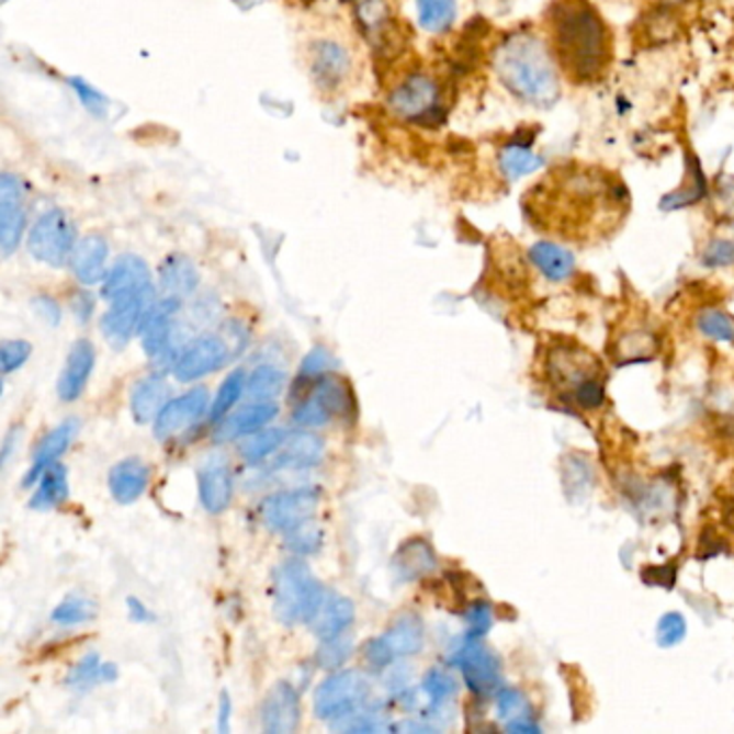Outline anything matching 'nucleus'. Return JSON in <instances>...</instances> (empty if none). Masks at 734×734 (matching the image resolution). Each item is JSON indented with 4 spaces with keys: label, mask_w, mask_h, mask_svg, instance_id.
<instances>
[{
    "label": "nucleus",
    "mask_w": 734,
    "mask_h": 734,
    "mask_svg": "<svg viewBox=\"0 0 734 734\" xmlns=\"http://www.w3.org/2000/svg\"><path fill=\"white\" fill-rule=\"evenodd\" d=\"M69 84H71V89L76 91V95L80 98L82 106H84L89 113L98 114V116L106 114L109 100H106L98 89H93L89 82H84V80H80V78H71Z\"/></svg>",
    "instance_id": "47"
},
{
    "label": "nucleus",
    "mask_w": 734,
    "mask_h": 734,
    "mask_svg": "<svg viewBox=\"0 0 734 734\" xmlns=\"http://www.w3.org/2000/svg\"><path fill=\"white\" fill-rule=\"evenodd\" d=\"M358 22L369 39H380V35H384L391 26V9L386 0H360Z\"/></svg>",
    "instance_id": "37"
},
{
    "label": "nucleus",
    "mask_w": 734,
    "mask_h": 734,
    "mask_svg": "<svg viewBox=\"0 0 734 734\" xmlns=\"http://www.w3.org/2000/svg\"><path fill=\"white\" fill-rule=\"evenodd\" d=\"M547 44L573 84L599 82L614 58L610 26L588 0H556L545 15Z\"/></svg>",
    "instance_id": "1"
},
{
    "label": "nucleus",
    "mask_w": 734,
    "mask_h": 734,
    "mask_svg": "<svg viewBox=\"0 0 734 734\" xmlns=\"http://www.w3.org/2000/svg\"><path fill=\"white\" fill-rule=\"evenodd\" d=\"M321 502V492L315 487L293 489V492H281L261 505V521L272 532H289L315 515V510Z\"/></svg>",
    "instance_id": "8"
},
{
    "label": "nucleus",
    "mask_w": 734,
    "mask_h": 734,
    "mask_svg": "<svg viewBox=\"0 0 734 734\" xmlns=\"http://www.w3.org/2000/svg\"><path fill=\"white\" fill-rule=\"evenodd\" d=\"M324 440L310 431H293L286 433L283 447L276 456L279 467H291V470H306L315 467L324 459Z\"/></svg>",
    "instance_id": "23"
},
{
    "label": "nucleus",
    "mask_w": 734,
    "mask_h": 734,
    "mask_svg": "<svg viewBox=\"0 0 734 734\" xmlns=\"http://www.w3.org/2000/svg\"><path fill=\"white\" fill-rule=\"evenodd\" d=\"M326 595V588L310 566L297 558L286 561L274 571V614L283 624H308Z\"/></svg>",
    "instance_id": "3"
},
{
    "label": "nucleus",
    "mask_w": 734,
    "mask_h": 734,
    "mask_svg": "<svg viewBox=\"0 0 734 734\" xmlns=\"http://www.w3.org/2000/svg\"><path fill=\"white\" fill-rule=\"evenodd\" d=\"M284 545H286V550H291L293 554H300V556L317 554L324 545V532L317 523L306 521V523L284 532Z\"/></svg>",
    "instance_id": "39"
},
{
    "label": "nucleus",
    "mask_w": 734,
    "mask_h": 734,
    "mask_svg": "<svg viewBox=\"0 0 734 734\" xmlns=\"http://www.w3.org/2000/svg\"><path fill=\"white\" fill-rule=\"evenodd\" d=\"M145 295H154L149 266L140 257L123 255L121 259L114 261L111 272L104 279L102 297L109 304H116V302H127V300L145 297Z\"/></svg>",
    "instance_id": "10"
},
{
    "label": "nucleus",
    "mask_w": 734,
    "mask_h": 734,
    "mask_svg": "<svg viewBox=\"0 0 734 734\" xmlns=\"http://www.w3.org/2000/svg\"><path fill=\"white\" fill-rule=\"evenodd\" d=\"M575 398L584 409L599 407L603 403V388L595 380H588V382L579 384V388L575 391Z\"/></svg>",
    "instance_id": "52"
},
{
    "label": "nucleus",
    "mask_w": 734,
    "mask_h": 734,
    "mask_svg": "<svg viewBox=\"0 0 734 734\" xmlns=\"http://www.w3.org/2000/svg\"><path fill=\"white\" fill-rule=\"evenodd\" d=\"M210 407V395L205 388H194L185 395L177 396L165 405L154 425V436L158 440H169L194 425Z\"/></svg>",
    "instance_id": "14"
},
{
    "label": "nucleus",
    "mask_w": 734,
    "mask_h": 734,
    "mask_svg": "<svg viewBox=\"0 0 734 734\" xmlns=\"http://www.w3.org/2000/svg\"><path fill=\"white\" fill-rule=\"evenodd\" d=\"M418 22L429 33H444L456 15V0H416Z\"/></svg>",
    "instance_id": "32"
},
{
    "label": "nucleus",
    "mask_w": 734,
    "mask_h": 734,
    "mask_svg": "<svg viewBox=\"0 0 734 734\" xmlns=\"http://www.w3.org/2000/svg\"><path fill=\"white\" fill-rule=\"evenodd\" d=\"M371 680L358 670H342L326 678L315 691V715L324 722H339L360 711L371 698Z\"/></svg>",
    "instance_id": "4"
},
{
    "label": "nucleus",
    "mask_w": 734,
    "mask_h": 734,
    "mask_svg": "<svg viewBox=\"0 0 734 734\" xmlns=\"http://www.w3.org/2000/svg\"><path fill=\"white\" fill-rule=\"evenodd\" d=\"M69 496V483H67V470L65 465L55 463L50 465L39 481L37 492L31 498V509L50 510L60 507Z\"/></svg>",
    "instance_id": "29"
},
{
    "label": "nucleus",
    "mask_w": 734,
    "mask_h": 734,
    "mask_svg": "<svg viewBox=\"0 0 734 734\" xmlns=\"http://www.w3.org/2000/svg\"><path fill=\"white\" fill-rule=\"evenodd\" d=\"M498 715H500V720H507L509 724L519 722V720H528L526 718V700H523V696L519 691H515V689H502L498 693Z\"/></svg>",
    "instance_id": "48"
},
{
    "label": "nucleus",
    "mask_w": 734,
    "mask_h": 734,
    "mask_svg": "<svg viewBox=\"0 0 734 734\" xmlns=\"http://www.w3.org/2000/svg\"><path fill=\"white\" fill-rule=\"evenodd\" d=\"M438 565L433 547L425 539L405 541L393 556V573L398 581H414L429 575Z\"/></svg>",
    "instance_id": "24"
},
{
    "label": "nucleus",
    "mask_w": 734,
    "mask_h": 734,
    "mask_svg": "<svg viewBox=\"0 0 734 734\" xmlns=\"http://www.w3.org/2000/svg\"><path fill=\"white\" fill-rule=\"evenodd\" d=\"M226 360L228 347L225 340L218 337H201L181 351L179 360L172 366V375L179 382L188 384L218 371L221 366H225Z\"/></svg>",
    "instance_id": "12"
},
{
    "label": "nucleus",
    "mask_w": 734,
    "mask_h": 734,
    "mask_svg": "<svg viewBox=\"0 0 734 734\" xmlns=\"http://www.w3.org/2000/svg\"><path fill=\"white\" fill-rule=\"evenodd\" d=\"M502 167L505 170L512 174V177H519L523 172H530L537 167V160L530 151L526 149H509L505 156H502Z\"/></svg>",
    "instance_id": "51"
},
{
    "label": "nucleus",
    "mask_w": 734,
    "mask_h": 734,
    "mask_svg": "<svg viewBox=\"0 0 734 734\" xmlns=\"http://www.w3.org/2000/svg\"><path fill=\"white\" fill-rule=\"evenodd\" d=\"M351 67V60L347 50L335 44V42H321L315 46V57H313V74L319 82L326 87H332L340 82Z\"/></svg>",
    "instance_id": "28"
},
{
    "label": "nucleus",
    "mask_w": 734,
    "mask_h": 734,
    "mask_svg": "<svg viewBox=\"0 0 734 734\" xmlns=\"http://www.w3.org/2000/svg\"><path fill=\"white\" fill-rule=\"evenodd\" d=\"M313 396L330 411L332 418H337V416L345 418L355 407V400H353V395L349 391V384L342 382L337 375H324L317 382Z\"/></svg>",
    "instance_id": "31"
},
{
    "label": "nucleus",
    "mask_w": 734,
    "mask_h": 734,
    "mask_svg": "<svg viewBox=\"0 0 734 734\" xmlns=\"http://www.w3.org/2000/svg\"><path fill=\"white\" fill-rule=\"evenodd\" d=\"M95 366V349L87 339L76 340L67 353L63 373L58 377V396L65 403L80 398Z\"/></svg>",
    "instance_id": "18"
},
{
    "label": "nucleus",
    "mask_w": 734,
    "mask_h": 734,
    "mask_svg": "<svg viewBox=\"0 0 734 734\" xmlns=\"http://www.w3.org/2000/svg\"><path fill=\"white\" fill-rule=\"evenodd\" d=\"M337 366V360L335 355L326 349V347H315L306 353V358L302 360V366H300V382H306V380H315L319 375H328L332 369Z\"/></svg>",
    "instance_id": "43"
},
{
    "label": "nucleus",
    "mask_w": 734,
    "mask_h": 734,
    "mask_svg": "<svg viewBox=\"0 0 734 734\" xmlns=\"http://www.w3.org/2000/svg\"><path fill=\"white\" fill-rule=\"evenodd\" d=\"M286 431L284 429H263L252 433L241 447H239V454L250 461V463H259L272 454L281 451L283 447Z\"/></svg>",
    "instance_id": "35"
},
{
    "label": "nucleus",
    "mask_w": 734,
    "mask_h": 734,
    "mask_svg": "<svg viewBox=\"0 0 734 734\" xmlns=\"http://www.w3.org/2000/svg\"><path fill=\"white\" fill-rule=\"evenodd\" d=\"M335 731L339 733H382V731H391L386 718L380 711H355L347 718H342L339 722L332 724Z\"/></svg>",
    "instance_id": "41"
},
{
    "label": "nucleus",
    "mask_w": 734,
    "mask_h": 734,
    "mask_svg": "<svg viewBox=\"0 0 734 734\" xmlns=\"http://www.w3.org/2000/svg\"><path fill=\"white\" fill-rule=\"evenodd\" d=\"M151 304L154 295L111 304L109 313L102 317V332L114 349H123L136 332H140V324Z\"/></svg>",
    "instance_id": "15"
},
{
    "label": "nucleus",
    "mask_w": 734,
    "mask_h": 734,
    "mask_svg": "<svg viewBox=\"0 0 734 734\" xmlns=\"http://www.w3.org/2000/svg\"><path fill=\"white\" fill-rule=\"evenodd\" d=\"M167 398H169V384L162 375L154 373L149 377H143L134 386L132 398H129L134 420L140 422V425H147V422L156 420L158 414L165 409Z\"/></svg>",
    "instance_id": "26"
},
{
    "label": "nucleus",
    "mask_w": 734,
    "mask_h": 734,
    "mask_svg": "<svg viewBox=\"0 0 734 734\" xmlns=\"http://www.w3.org/2000/svg\"><path fill=\"white\" fill-rule=\"evenodd\" d=\"M95 617H98V603L82 595L65 597L50 614L53 622H57L60 626L82 624V622L93 621Z\"/></svg>",
    "instance_id": "34"
},
{
    "label": "nucleus",
    "mask_w": 734,
    "mask_h": 734,
    "mask_svg": "<svg viewBox=\"0 0 734 734\" xmlns=\"http://www.w3.org/2000/svg\"><path fill=\"white\" fill-rule=\"evenodd\" d=\"M388 109L405 121L429 123L440 114V87L425 74L405 78L388 98Z\"/></svg>",
    "instance_id": "7"
},
{
    "label": "nucleus",
    "mask_w": 734,
    "mask_h": 734,
    "mask_svg": "<svg viewBox=\"0 0 734 734\" xmlns=\"http://www.w3.org/2000/svg\"><path fill=\"white\" fill-rule=\"evenodd\" d=\"M78 429H80V422H78L76 418H69V420H65L63 425H58L55 431H50V433L39 442L37 451L33 454V463H31V467H29V472H26V478H24V485H26V487L33 485L37 478H42V474H44L50 465L57 463L58 456L67 451L69 444L74 442Z\"/></svg>",
    "instance_id": "22"
},
{
    "label": "nucleus",
    "mask_w": 734,
    "mask_h": 734,
    "mask_svg": "<svg viewBox=\"0 0 734 734\" xmlns=\"http://www.w3.org/2000/svg\"><path fill=\"white\" fill-rule=\"evenodd\" d=\"M300 718H302V707H300L297 689L284 680L276 682L268 691L261 704L263 733L291 734L297 731Z\"/></svg>",
    "instance_id": "13"
},
{
    "label": "nucleus",
    "mask_w": 734,
    "mask_h": 734,
    "mask_svg": "<svg viewBox=\"0 0 734 734\" xmlns=\"http://www.w3.org/2000/svg\"><path fill=\"white\" fill-rule=\"evenodd\" d=\"M74 248H76V226L60 210L46 212L29 233L31 255L46 266L53 268L65 266L67 259H71Z\"/></svg>",
    "instance_id": "6"
},
{
    "label": "nucleus",
    "mask_w": 734,
    "mask_h": 734,
    "mask_svg": "<svg viewBox=\"0 0 734 734\" xmlns=\"http://www.w3.org/2000/svg\"><path fill=\"white\" fill-rule=\"evenodd\" d=\"M35 308H37V313H39L48 324H55V326H57L58 319H60V310H58L57 302H55V300L39 297V300L35 302Z\"/></svg>",
    "instance_id": "54"
},
{
    "label": "nucleus",
    "mask_w": 734,
    "mask_h": 734,
    "mask_svg": "<svg viewBox=\"0 0 734 734\" xmlns=\"http://www.w3.org/2000/svg\"><path fill=\"white\" fill-rule=\"evenodd\" d=\"M500 82L515 98L537 109L561 98V67L545 37L534 33L510 35L494 57Z\"/></svg>",
    "instance_id": "2"
},
{
    "label": "nucleus",
    "mask_w": 734,
    "mask_h": 734,
    "mask_svg": "<svg viewBox=\"0 0 734 734\" xmlns=\"http://www.w3.org/2000/svg\"><path fill=\"white\" fill-rule=\"evenodd\" d=\"M286 375L276 366H259L246 382V391L252 400H272L281 395Z\"/></svg>",
    "instance_id": "36"
},
{
    "label": "nucleus",
    "mask_w": 734,
    "mask_h": 734,
    "mask_svg": "<svg viewBox=\"0 0 734 734\" xmlns=\"http://www.w3.org/2000/svg\"><path fill=\"white\" fill-rule=\"evenodd\" d=\"M31 342L26 340H4L0 347V369L4 375H11L31 358Z\"/></svg>",
    "instance_id": "46"
},
{
    "label": "nucleus",
    "mask_w": 734,
    "mask_h": 734,
    "mask_svg": "<svg viewBox=\"0 0 734 734\" xmlns=\"http://www.w3.org/2000/svg\"><path fill=\"white\" fill-rule=\"evenodd\" d=\"M160 283L172 297H183L196 291V286L201 283V274L188 257L172 255L160 268Z\"/></svg>",
    "instance_id": "27"
},
{
    "label": "nucleus",
    "mask_w": 734,
    "mask_h": 734,
    "mask_svg": "<svg viewBox=\"0 0 734 734\" xmlns=\"http://www.w3.org/2000/svg\"><path fill=\"white\" fill-rule=\"evenodd\" d=\"M451 664L461 670L467 687L478 696H487L500 687V662L478 637L467 635L452 653Z\"/></svg>",
    "instance_id": "9"
},
{
    "label": "nucleus",
    "mask_w": 734,
    "mask_h": 734,
    "mask_svg": "<svg viewBox=\"0 0 734 734\" xmlns=\"http://www.w3.org/2000/svg\"><path fill=\"white\" fill-rule=\"evenodd\" d=\"M26 228L24 210V185L11 172L0 177V250L9 257L18 246Z\"/></svg>",
    "instance_id": "11"
},
{
    "label": "nucleus",
    "mask_w": 734,
    "mask_h": 734,
    "mask_svg": "<svg viewBox=\"0 0 734 734\" xmlns=\"http://www.w3.org/2000/svg\"><path fill=\"white\" fill-rule=\"evenodd\" d=\"M127 610H129V619H132V621L151 622L156 619L154 612H151L140 599H136V597H129V599H127Z\"/></svg>",
    "instance_id": "53"
},
{
    "label": "nucleus",
    "mask_w": 734,
    "mask_h": 734,
    "mask_svg": "<svg viewBox=\"0 0 734 734\" xmlns=\"http://www.w3.org/2000/svg\"><path fill=\"white\" fill-rule=\"evenodd\" d=\"M230 698H228V693L226 691H223L221 693V709H218V731L221 733H228V729H230Z\"/></svg>",
    "instance_id": "56"
},
{
    "label": "nucleus",
    "mask_w": 734,
    "mask_h": 734,
    "mask_svg": "<svg viewBox=\"0 0 734 734\" xmlns=\"http://www.w3.org/2000/svg\"><path fill=\"white\" fill-rule=\"evenodd\" d=\"M353 619H355V608L351 599L342 595H326L324 603L319 606L308 626L319 640H328L345 633L351 626Z\"/></svg>",
    "instance_id": "25"
},
{
    "label": "nucleus",
    "mask_w": 734,
    "mask_h": 734,
    "mask_svg": "<svg viewBox=\"0 0 734 734\" xmlns=\"http://www.w3.org/2000/svg\"><path fill=\"white\" fill-rule=\"evenodd\" d=\"M698 328L709 339L724 340V342L734 340V324L720 310H704L698 317Z\"/></svg>",
    "instance_id": "44"
},
{
    "label": "nucleus",
    "mask_w": 734,
    "mask_h": 734,
    "mask_svg": "<svg viewBox=\"0 0 734 734\" xmlns=\"http://www.w3.org/2000/svg\"><path fill=\"white\" fill-rule=\"evenodd\" d=\"M279 414V405L272 400H257L228 418H223L221 425L214 431L216 442H233L246 436H252L261 431L266 425H270Z\"/></svg>",
    "instance_id": "19"
},
{
    "label": "nucleus",
    "mask_w": 734,
    "mask_h": 734,
    "mask_svg": "<svg viewBox=\"0 0 734 734\" xmlns=\"http://www.w3.org/2000/svg\"><path fill=\"white\" fill-rule=\"evenodd\" d=\"M181 297L169 295L162 302H154L147 310L143 324H140V337H143V349L149 358H160L169 349L174 328V315L181 308Z\"/></svg>",
    "instance_id": "17"
},
{
    "label": "nucleus",
    "mask_w": 734,
    "mask_h": 734,
    "mask_svg": "<svg viewBox=\"0 0 734 734\" xmlns=\"http://www.w3.org/2000/svg\"><path fill=\"white\" fill-rule=\"evenodd\" d=\"M244 391H246V375H244V371H233L226 377L225 382H223V386H221V391L216 395V400L212 405V411H210L212 420L221 422L226 414L235 407V403L239 400V396L244 395Z\"/></svg>",
    "instance_id": "40"
},
{
    "label": "nucleus",
    "mask_w": 734,
    "mask_h": 734,
    "mask_svg": "<svg viewBox=\"0 0 734 734\" xmlns=\"http://www.w3.org/2000/svg\"><path fill=\"white\" fill-rule=\"evenodd\" d=\"M685 631H687V624H685V619L677 614V612H670L666 614L662 621H659V626H657V642L659 646L668 648V646H675L678 644L682 637H685Z\"/></svg>",
    "instance_id": "49"
},
{
    "label": "nucleus",
    "mask_w": 734,
    "mask_h": 734,
    "mask_svg": "<svg viewBox=\"0 0 734 734\" xmlns=\"http://www.w3.org/2000/svg\"><path fill=\"white\" fill-rule=\"evenodd\" d=\"M332 420L330 411L313 395L306 396L293 411V422L300 427H321Z\"/></svg>",
    "instance_id": "45"
},
{
    "label": "nucleus",
    "mask_w": 734,
    "mask_h": 734,
    "mask_svg": "<svg viewBox=\"0 0 734 734\" xmlns=\"http://www.w3.org/2000/svg\"><path fill=\"white\" fill-rule=\"evenodd\" d=\"M149 478H151L149 465L138 456H129L116 463L111 470L109 487L118 505H132L147 492Z\"/></svg>",
    "instance_id": "20"
},
{
    "label": "nucleus",
    "mask_w": 734,
    "mask_h": 734,
    "mask_svg": "<svg viewBox=\"0 0 734 734\" xmlns=\"http://www.w3.org/2000/svg\"><path fill=\"white\" fill-rule=\"evenodd\" d=\"M106 261H109L106 239L100 235H89L76 244L69 266L80 283L95 284L106 279Z\"/></svg>",
    "instance_id": "21"
},
{
    "label": "nucleus",
    "mask_w": 734,
    "mask_h": 734,
    "mask_svg": "<svg viewBox=\"0 0 734 734\" xmlns=\"http://www.w3.org/2000/svg\"><path fill=\"white\" fill-rule=\"evenodd\" d=\"M74 310H76V315H78L80 321H87L91 317V313H93V297L89 293H84V291L78 293Z\"/></svg>",
    "instance_id": "55"
},
{
    "label": "nucleus",
    "mask_w": 734,
    "mask_h": 734,
    "mask_svg": "<svg viewBox=\"0 0 734 734\" xmlns=\"http://www.w3.org/2000/svg\"><path fill=\"white\" fill-rule=\"evenodd\" d=\"M530 257L534 261V266L550 279V281H565L573 272V257L571 252H566L565 248L550 244V241H541L530 250Z\"/></svg>",
    "instance_id": "30"
},
{
    "label": "nucleus",
    "mask_w": 734,
    "mask_h": 734,
    "mask_svg": "<svg viewBox=\"0 0 734 734\" xmlns=\"http://www.w3.org/2000/svg\"><path fill=\"white\" fill-rule=\"evenodd\" d=\"M425 646V622L418 614H403L393 626L364 646V657L375 670L388 668L395 659L420 653Z\"/></svg>",
    "instance_id": "5"
},
{
    "label": "nucleus",
    "mask_w": 734,
    "mask_h": 734,
    "mask_svg": "<svg viewBox=\"0 0 734 734\" xmlns=\"http://www.w3.org/2000/svg\"><path fill=\"white\" fill-rule=\"evenodd\" d=\"M199 496L203 509L221 515L233 500V472L225 456H212L199 470Z\"/></svg>",
    "instance_id": "16"
},
{
    "label": "nucleus",
    "mask_w": 734,
    "mask_h": 734,
    "mask_svg": "<svg viewBox=\"0 0 734 734\" xmlns=\"http://www.w3.org/2000/svg\"><path fill=\"white\" fill-rule=\"evenodd\" d=\"M116 677H118V670H116L114 664L100 662L98 655H87L71 670V675L67 677V685L76 687V689H84V687L95 685V682H113Z\"/></svg>",
    "instance_id": "33"
},
{
    "label": "nucleus",
    "mask_w": 734,
    "mask_h": 734,
    "mask_svg": "<svg viewBox=\"0 0 734 734\" xmlns=\"http://www.w3.org/2000/svg\"><path fill=\"white\" fill-rule=\"evenodd\" d=\"M465 621L470 626V633H467L470 637H483L492 626V608L487 603L478 601L467 610Z\"/></svg>",
    "instance_id": "50"
},
{
    "label": "nucleus",
    "mask_w": 734,
    "mask_h": 734,
    "mask_svg": "<svg viewBox=\"0 0 734 734\" xmlns=\"http://www.w3.org/2000/svg\"><path fill=\"white\" fill-rule=\"evenodd\" d=\"M351 653H353L351 635L340 633L337 637L321 640V644L317 648V655H315V664L324 670H339L347 664Z\"/></svg>",
    "instance_id": "38"
},
{
    "label": "nucleus",
    "mask_w": 734,
    "mask_h": 734,
    "mask_svg": "<svg viewBox=\"0 0 734 734\" xmlns=\"http://www.w3.org/2000/svg\"><path fill=\"white\" fill-rule=\"evenodd\" d=\"M422 689L429 696L431 711H438L444 702H449L456 693V680L442 668H433L422 680Z\"/></svg>",
    "instance_id": "42"
}]
</instances>
